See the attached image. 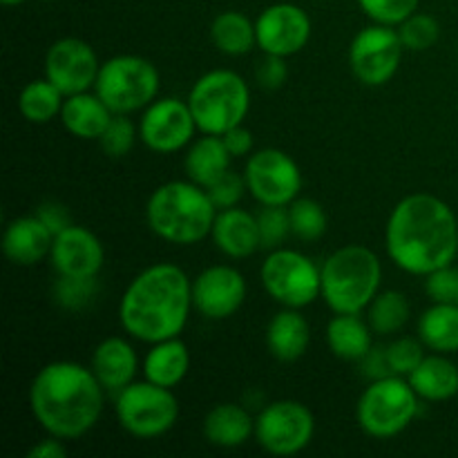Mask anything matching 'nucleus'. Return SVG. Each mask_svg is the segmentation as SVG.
Listing matches in <instances>:
<instances>
[{
	"instance_id": "nucleus-29",
	"label": "nucleus",
	"mask_w": 458,
	"mask_h": 458,
	"mask_svg": "<svg viewBox=\"0 0 458 458\" xmlns=\"http://www.w3.org/2000/svg\"><path fill=\"white\" fill-rule=\"evenodd\" d=\"M419 338L434 353H458V307L438 304L425 309L419 318Z\"/></svg>"
},
{
	"instance_id": "nucleus-14",
	"label": "nucleus",
	"mask_w": 458,
	"mask_h": 458,
	"mask_svg": "<svg viewBox=\"0 0 458 458\" xmlns=\"http://www.w3.org/2000/svg\"><path fill=\"white\" fill-rule=\"evenodd\" d=\"M195 132L197 123L188 101L174 97L155 98L139 121V139L148 150L159 155H174L183 150L192 143Z\"/></svg>"
},
{
	"instance_id": "nucleus-44",
	"label": "nucleus",
	"mask_w": 458,
	"mask_h": 458,
	"mask_svg": "<svg viewBox=\"0 0 458 458\" xmlns=\"http://www.w3.org/2000/svg\"><path fill=\"white\" fill-rule=\"evenodd\" d=\"M222 139L224 146H226L228 152L233 155V159H235V157L250 155V150H253V132H250L249 128H244V123L228 130L226 134H222Z\"/></svg>"
},
{
	"instance_id": "nucleus-10",
	"label": "nucleus",
	"mask_w": 458,
	"mask_h": 458,
	"mask_svg": "<svg viewBox=\"0 0 458 458\" xmlns=\"http://www.w3.org/2000/svg\"><path fill=\"white\" fill-rule=\"evenodd\" d=\"M268 298L289 309H304L322 298V268L309 255L293 249L268 250L259 268Z\"/></svg>"
},
{
	"instance_id": "nucleus-46",
	"label": "nucleus",
	"mask_w": 458,
	"mask_h": 458,
	"mask_svg": "<svg viewBox=\"0 0 458 458\" xmlns=\"http://www.w3.org/2000/svg\"><path fill=\"white\" fill-rule=\"evenodd\" d=\"M65 456H67L65 443H63V438L52 437V434H47V438H43V441L34 443V445L30 447V452H27V458H65Z\"/></svg>"
},
{
	"instance_id": "nucleus-3",
	"label": "nucleus",
	"mask_w": 458,
	"mask_h": 458,
	"mask_svg": "<svg viewBox=\"0 0 458 458\" xmlns=\"http://www.w3.org/2000/svg\"><path fill=\"white\" fill-rule=\"evenodd\" d=\"M106 394L89 367L56 360L45 365L31 380L30 410L45 432L63 441H76L97 428Z\"/></svg>"
},
{
	"instance_id": "nucleus-18",
	"label": "nucleus",
	"mask_w": 458,
	"mask_h": 458,
	"mask_svg": "<svg viewBox=\"0 0 458 458\" xmlns=\"http://www.w3.org/2000/svg\"><path fill=\"white\" fill-rule=\"evenodd\" d=\"M49 262L58 276L98 277L106 264V249L89 228L72 224L54 237Z\"/></svg>"
},
{
	"instance_id": "nucleus-8",
	"label": "nucleus",
	"mask_w": 458,
	"mask_h": 458,
	"mask_svg": "<svg viewBox=\"0 0 458 458\" xmlns=\"http://www.w3.org/2000/svg\"><path fill=\"white\" fill-rule=\"evenodd\" d=\"M159 88L161 74L155 63L137 54H119L101 63L94 92L112 114H132L159 98Z\"/></svg>"
},
{
	"instance_id": "nucleus-28",
	"label": "nucleus",
	"mask_w": 458,
	"mask_h": 458,
	"mask_svg": "<svg viewBox=\"0 0 458 458\" xmlns=\"http://www.w3.org/2000/svg\"><path fill=\"white\" fill-rule=\"evenodd\" d=\"M231 161L233 155L224 146V139L215 137V134H204L199 139H192L186 159H183V168H186V177L191 182L201 188H208L231 170Z\"/></svg>"
},
{
	"instance_id": "nucleus-13",
	"label": "nucleus",
	"mask_w": 458,
	"mask_h": 458,
	"mask_svg": "<svg viewBox=\"0 0 458 458\" xmlns=\"http://www.w3.org/2000/svg\"><path fill=\"white\" fill-rule=\"evenodd\" d=\"M249 192L259 206H289L302 191V170L298 161L280 148L253 152L244 165Z\"/></svg>"
},
{
	"instance_id": "nucleus-36",
	"label": "nucleus",
	"mask_w": 458,
	"mask_h": 458,
	"mask_svg": "<svg viewBox=\"0 0 458 458\" xmlns=\"http://www.w3.org/2000/svg\"><path fill=\"white\" fill-rule=\"evenodd\" d=\"M259 242L264 250H276L284 244L291 233L289 206H262L258 213Z\"/></svg>"
},
{
	"instance_id": "nucleus-16",
	"label": "nucleus",
	"mask_w": 458,
	"mask_h": 458,
	"mask_svg": "<svg viewBox=\"0 0 458 458\" xmlns=\"http://www.w3.org/2000/svg\"><path fill=\"white\" fill-rule=\"evenodd\" d=\"M311 18L300 4L276 3L268 4L255 18L258 47L264 54L289 58L307 47L311 38Z\"/></svg>"
},
{
	"instance_id": "nucleus-42",
	"label": "nucleus",
	"mask_w": 458,
	"mask_h": 458,
	"mask_svg": "<svg viewBox=\"0 0 458 458\" xmlns=\"http://www.w3.org/2000/svg\"><path fill=\"white\" fill-rule=\"evenodd\" d=\"M255 79L264 89H280L289 79V67H286V58L273 56V54H264L262 61L258 63V72Z\"/></svg>"
},
{
	"instance_id": "nucleus-7",
	"label": "nucleus",
	"mask_w": 458,
	"mask_h": 458,
	"mask_svg": "<svg viewBox=\"0 0 458 458\" xmlns=\"http://www.w3.org/2000/svg\"><path fill=\"white\" fill-rule=\"evenodd\" d=\"M420 398L405 376H385L367 385L356 405V419L362 432L378 441L398 437L416 420Z\"/></svg>"
},
{
	"instance_id": "nucleus-21",
	"label": "nucleus",
	"mask_w": 458,
	"mask_h": 458,
	"mask_svg": "<svg viewBox=\"0 0 458 458\" xmlns=\"http://www.w3.org/2000/svg\"><path fill=\"white\" fill-rule=\"evenodd\" d=\"M54 233L36 215L16 217L7 224L3 235L4 258L16 267H34L49 258Z\"/></svg>"
},
{
	"instance_id": "nucleus-22",
	"label": "nucleus",
	"mask_w": 458,
	"mask_h": 458,
	"mask_svg": "<svg viewBox=\"0 0 458 458\" xmlns=\"http://www.w3.org/2000/svg\"><path fill=\"white\" fill-rule=\"evenodd\" d=\"M311 343V327L300 309L282 307L267 327V347L276 360L295 362L307 353Z\"/></svg>"
},
{
	"instance_id": "nucleus-26",
	"label": "nucleus",
	"mask_w": 458,
	"mask_h": 458,
	"mask_svg": "<svg viewBox=\"0 0 458 458\" xmlns=\"http://www.w3.org/2000/svg\"><path fill=\"white\" fill-rule=\"evenodd\" d=\"M327 344L340 360L360 362L374 349V331L360 313H335L327 325Z\"/></svg>"
},
{
	"instance_id": "nucleus-47",
	"label": "nucleus",
	"mask_w": 458,
	"mask_h": 458,
	"mask_svg": "<svg viewBox=\"0 0 458 458\" xmlns=\"http://www.w3.org/2000/svg\"><path fill=\"white\" fill-rule=\"evenodd\" d=\"M3 4H7V7H18V4L27 3V0H0Z\"/></svg>"
},
{
	"instance_id": "nucleus-32",
	"label": "nucleus",
	"mask_w": 458,
	"mask_h": 458,
	"mask_svg": "<svg viewBox=\"0 0 458 458\" xmlns=\"http://www.w3.org/2000/svg\"><path fill=\"white\" fill-rule=\"evenodd\" d=\"M411 304L401 291H380L367 307V322L376 335H394L405 329Z\"/></svg>"
},
{
	"instance_id": "nucleus-5",
	"label": "nucleus",
	"mask_w": 458,
	"mask_h": 458,
	"mask_svg": "<svg viewBox=\"0 0 458 458\" xmlns=\"http://www.w3.org/2000/svg\"><path fill=\"white\" fill-rule=\"evenodd\" d=\"M322 300L334 313H362L380 293L383 264L360 244L334 250L322 264Z\"/></svg>"
},
{
	"instance_id": "nucleus-4",
	"label": "nucleus",
	"mask_w": 458,
	"mask_h": 458,
	"mask_svg": "<svg viewBox=\"0 0 458 458\" xmlns=\"http://www.w3.org/2000/svg\"><path fill=\"white\" fill-rule=\"evenodd\" d=\"M217 208L206 188L195 182H168L152 191L146 204V222L159 240L192 246L210 237Z\"/></svg>"
},
{
	"instance_id": "nucleus-12",
	"label": "nucleus",
	"mask_w": 458,
	"mask_h": 458,
	"mask_svg": "<svg viewBox=\"0 0 458 458\" xmlns=\"http://www.w3.org/2000/svg\"><path fill=\"white\" fill-rule=\"evenodd\" d=\"M403 52L405 47H403L398 27L371 22L353 36L349 45V67L362 85L380 88L396 76Z\"/></svg>"
},
{
	"instance_id": "nucleus-2",
	"label": "nucleus",
	"mask_w": 458,
	"mask_h": 458,
	"mask_svg": "<svg viewBox=\"0 0 458 458\" xmlns=\"http://www.w3.org/2000/svg\"><path fill=\"white\" fill-rule=\"evenodd\" d=\"M192 280L182 267L159 262L132 277L119 302V322L130 338L155 344L177 338L188 325Z\"/></svg>"
},
{
	"instance_id": "nucleus-41",
	"label": "nucleus",
	"mask_w": 458,
	"mask_h": 458,
	"mask_svg": "<svg viewBox=\"0 0 458 458\" xmlns=\"http://www.w3.org/2000/svg\"><path fill=\"white\" fill-rule=\"evenodd\" d=\"M206 192H208L215 208L226 210L233 208V206H240L242 197L249 192V186H246L244 174H237L233 173V170H228V173L224 174V177H219L213 186L206 188Z\"/></svg>"
},
{
	"instance_id": "nucleus-25",
	"label": "nucleus",
	"mask_w": 458,
	"mask_h": 458,
	"mask_svg": "<svg viewBox=\"0 0 458 458\" xmlns=\"http://www.w3.org/2000/svg\"><path fill=\"white\" fill-rule=\"evenodd\" d=\"M191 369V352L182 338H168L150 344L143 358V376L150 383L174 389L183 383Z\"/></svg>"
},
{
	"instance_id": "nucleus-19",
	"label": "nucleus",
	"mask_w": 458,
	"mask_h": 458,
	"mask_svg": "<svg viewBox=\"0 0 458 458\" xmlns=\"http://www.w3.org/2000/svg\"><path fill=\"white\" fill-rule=\"evenodd\" d=\"M210 240L217 246L219 253L231 259L250 258L255 250L262 249L258 228V215L233 206V208L217 210Z\"/></svg>"
},
{
	"instance_id": "nucleus-1",
	"label": "nucleus",
	"mask_w": 458,
	"mask_h": 458,
	"mask_svg": "<svg viewBox=\"0 0 458 458\" xmlns=\"http://www.w3.org/2000/svg\"><path fill=\"white\" fill-rule=\"evenodd\" d=\"M389 259L410 276L425 277L454 264L458 255V219L437 195L414 192L394 206L385 226Z\"/></svg>"
},
{
	"instance_id": "nucleus-23",
	"label": "nucleus",
	"mask_w": 458,
	"mask_h": 458,
	"mask_svg": "<svg viewBox=\"0 0 458 458\" xmlns=\"http://www.w3.org/2000/svg\"><path fill=\"white\" fill-rule=\"evenodd\" d=\"M204 437L210 445L235 450L255 437V419L249 407L235 403H219L206 414Z\"/></svg>"
},
{
	"instance_id": "nucleus-38",
	"label": "nucleus",
	"mask_w": 458,
	"mask_h": 458,
	"mask_svg": "<svg viewBox=\"0 0 458 458\" xmlns=\"http://www.w3.org/2000/svg\"><path fill=\"white\" fill-rule=\"evenodd\" d=\"M425 349L428 347L420 343V338H410V335H403V338H396L394 343H389L385 347V356H387L392 374L405 376L407 378L423 362Z\"/></svg>"
},
{
	"instance_id": "nucleus-17",
	"label": "nucleus",
	"mask_w": 458,
	"mask_h": 458,
	"mask_svg": "<svg viewBox=\"0 0 458 458\" xmlns=\"http://www.w3.org/2000/svg\"><path fill=\"white\" fill-rule=\"evenodd\" d=\"M246 277L228 264L204 268L192 280V304L206 320H228L246 302Z\"/></svg>"
},
{
	"instance_id": "nucleus-6",
	"label": "nucleus",
	"mask_w": 458,
	"mask_h": 458,
	"mask_svg": "<svg viewBox=\"0 0 458 458\" xmlns=\"http://www.w3.org/2000/svg\"><path fill=\"white\" fill-rule=\"evenodd\" d=\"M188 107L201 134L222 137L244 123L250 110V88L233 70H210L195 81L188 92Z\"/></svg>"
},
{
	"instance_id": "nucleus-31",
	"label": "nucleus",
	"mask_w": 458,
	"mask_h": 458,
	"mask_svg": "<svg viewBox=\"0 0 458 458\" xmlns=\"http://www.w3.org/2000/svg\"><path fill=\"white\" fill-rule=\"evenodd\" d=\"M65 94L47 79L30 81L18 94V110L30 123L43 125L61 116Z\"/></svg>"
},
{
	"instance_id": "nucleus-34",
	"label": "nucleus",
	"mask_w": 458,
	"mask_h": 458,
	"mask_svg": "<svg viewBox=\"0 0 458 458\" xmlns=\"http://www.w3.org/2000/svg\"><path fill=\"white\" fill-rule=\"evenodd\" d=\"M52 293L58 307L65 309V311H83L98 295V280L97 277L58 276Z\"/></svg>"
},
{
	"instance_id": "nucleus-15",
	"label": "nucleus",
	"mask_w": 458,
	"mask_h": 458,
	"mask_svg": "<svg viewBox=\"0 0 458 458\" xmlns=\"http://www.w3.org/2000/svg\"><path fill=\"white\" fill-rule=\"evenodd\" d=\"M98 63L92 45L83 38H58L45 54V79L56 85L65 97L89 92L97 85Z\"/></svg>"
},
{
	"instance_id": "nucleus-37",
	"label": "nucleus",
	"mask_w": 458,
	"mask_h": 458,
	"mask_svg": "<svg viewBox=\"0 0 458 458\" xmlns=\"http://www.w3.org/2000/svg\"><path fill=\"white\" fill-rule=\"evenodd\" d=\"M139 139V125H134L128 119V114H114L98 137V146L112 159H121L134 148V141Z\"/></svg>"
},
{
	"instance_id": "nucleus-11",
	"label": "nucleus",
	"mask_w": 458,
	"mask_h": 458,
	"mask_svg": "<svg viewBox=\"0 0 458 458\" xmlns=\"http://www.w3.org/2000/svg\"><path fill=\"white\" fill-rule=\"evenodd\" d=\"M316 434V419L300 401H273L255 416V441L273 456H295Z\"/></svg>"
},
{
	"instance_id": "nucleus-33",
	"label": "nucleus",
	"mask_w": 458,
	"mask_h": 458,
	"mask_svg": "<svg viewBox=\"0 0 458 458\" xmlns=\"http://www.w3.org/2000/svg\"><path fill=\"white\" fill-rule=\"evenodd\" d=\"M291 233L302 242H318L327 233V213L322 204L309 197H298L289 204Z\"/></svg>"
},
{
	"instance_id": "nucleus-40",
	"label": "nucleus",
	"mask_w": 458,
	"mask_h": 458,
	"mask_svg": "<svg viewBox=\"0 0 458 458\" xmlns=\"http://www.w3.org/2000/svg\"><path fill=\"white\" fill-rule=\"evenodd\" d=\"M425 293L429 295L432 302L458 307V268L454 264H447V267L425 276Z\"/></svg>"
},
{
	"instance_id": "nucleus-24",
	"label": "nucleus",
	"mask_w": 458,
	"mask_h": 458,
	"mask_svg": "<svg viewBox=\"0 0 458 458\" xmlns=\"http://www.w3.org/2000/svg\"><path fill=\"white\" fill-rule=\"evenodd\" d=\"M112 110L101 101L97 92H81L65 97L61 110V123L72 137L83 141H98L103 130L112 119Z\"/></svg>"
},
{
	"instance_id": "nucleus-45",
	"label": "nucleus",
	"mask_w": 458,
	"mask_h": 458,
	"mask_svg": "<svg viewBox=\"0 0 458 458\" xmlns=\"http://www.w3.org/2000/svg\"><path fill=\"white\" fill-rule=\"evenodd\" d=\"M362 371L365 376H369L371 380L385 378V376H392V369H389L387 356H385V347L371 349L365 358H362Z\"/></svg>"
},
{
	"instance_id": "nucleus-39",
	"label": "nucleus",
	"mask_w": 458,
	"mask_h": 458,
	"mask_svg": "<svg viewBox=\"0 0 458 458\" xmlns=\"http://www.w3.org/2000/svg\"><path fill=\"white\" fill-rule=\"evenodd\" d=\"M420 0H358V7L371 22L398 27L403 21L416 13Z\"/></svg>"
},
{
	"instance_id": "nucleus-35",
	"label": "nucleus",
	"mask_w": 458,
	"mask_h": 458,
	"mask_svg": "<svg viewBox=\"0 0 458 458\" xmlns=\"http://www.w3.org/2000/svg\"><path fill=\"white\" fill-rule=\"evenodd\" d=\"M398 34H401L405 49H410V52H428L441 38V25L429 13L416 12L398 25Z\"/></svg>"
},
{
	"instance_id": "nucleus-9",
	"label": "nucleus",
	"mask_w": 458,
	"mask_h": 458,
	"mask_svg": "<svg viewBox=\"0 0 458 458\" xmlns=\"http://www.w3.org/2000/svg\"><path fill=\"white\" fill-rule=\"evenodd\" d=\"M114 414L121 429L148 441L165 437L177 425L182 410L173 389L150 380H134L114 396Z\"/></svg>"
},
{
	"instance_id": "nucleus-43",
	"label": "nucleus",
	"mask_w": 458,
	"mask_h": 458,
	"mask_svg": "<svg viewBox=\"0 0 458 458\" xmlns=\"http://www.w3.org/2000/svg\"><path fill=\"white\" fill-rule=\"evenodd\" d=\"M34 215L40 219V222L45 224V226L49 228V231L54 233V237H56L58 233H63L65 228H70L72 224H74L70 208H67L65 204H61V201H54V199L43 201V204L36 208Z\"/></svg>"
},
{
	"instance_id": "nucleus-20",
	"label": "nucleus",
	"mask_w": 458,
	"mask_h": 458,
	"mask_svg": "<svg viewBox=\"0 0 458 458\" xmlns=\"http://www.w3.org/2000/svg\"><path fill=\"white\" fill-rule=\"evenodd\" d=\"M89 369L94 371L97 380L107 394H119L121 389L134 383V376L139 371V356L132 344L121 335L101 340L92 352Z\"/></svg>"
},
{
	"instance_id": "nucleus-27",
	"label": "nucleus",
	"mask_w": 458,
	"mask_h": 458,
	"mask_svg": "<svg viewBox=\"0 0 458 458\" xmlns=\"http://www.w3.org/2000/svg\"><path fill=\"white\" fill-rule=\"evenodd\" d=\"M407 380L425 403H445L458 394V367L445 353L425 356Z\"/></svg>"
},
{
	"instance_id": "nucleus-30",
	"label": "nucleus",
	"mask_w": 458,
	"mask_h": 458,
	"mask_svg": "<svg viewBox=\"0 0 458 458\" xmlns=\"http://www.w3.org/2000/svg\"><path fill=\"white\" fill-rule=\"evenodd\" d=\"M210 40L226 56H244L258 45L255 21L235 9L217 13L210 22Z\"/></svg>"
}]
</instances>
